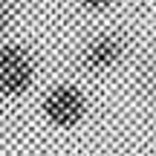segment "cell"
Segmentation results:
<instances>
[{"mask_svg":"<svg viewBox=\"0 0 156 156\" xmlns=\"http://www.w3.org/2000/svg\"><path fill=\"white\" fill-rule=\"evenodd\" d=\"M116 3L119 0H78V6H81L84 12H90V15H104V12H110Z\"/></svg>","mask_w":156,"mask_h":156,"instance_id":"cell-5","label":"cell"},{"mask_svg":"<svg viewBox=\"0 0 156 156\" xmlns=\"http://www.w3.org/2000/svg\"><path fill=\"white\" fill-rule=\"evenodd\" d=\"M15 20H17V6H15V0H0V38L9 35V29L15 26Z\"/></svg>","mask_w":156,"mask_h":156,"instance_id":"cell-4","label":"cell"},{"mask_svg":"<svg viewBox=\"0 0 156 156\" xmlns=\"http://www.w3.org/2000/svg\"><path fill=\"white\" fill-rule=\"evenodd\" d=\"M38 84V58L20 41L0 38V98H23Z\"/></svg>","mask_w":156,"mask_h":156,"instance_id":"cell-2","label":"cell"},{"mask_svg":"<svg viewBox=\"0 0 156 156\" xmlns=\"http://www.w3.org/2000/svg\"><path fill=\"white\" fill-rule=\"evenodd\" d=\"M127 58V44L119 32H95L78 52V67L87 75H107Z\"/></svg>","mask_w":156,"mask_h":156,"instance_id":"cell-3","label":"cell"},{"mask_svg":"<svg viewBox=\"0 0 156 156\" xmlns=\"http://www.w3.org/2000/svg\"><path fill=\"white\" fill-rule=\"evenodd\" d=\"M38 113L52 130H75L90 116V95L78 81H55L44 90Z\"/></svg>","mask_w":156,"mask_h":156,"instance_id":"cell-1","label":"cell"}]
</instances>
